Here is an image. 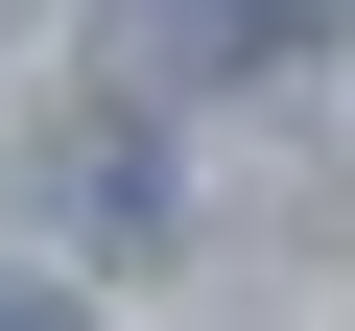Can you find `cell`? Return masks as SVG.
Here are the masks:
<instances>
[{"mask_svg":"<svg viewBox=\"0 0 355 331\" xmlns=\"http://www.w3.org/2000/svg\"><path fill=\"white\" fill-rule=\"evenodd\" d=\"M308 24H331V0H142V48H166V71H190V48L261 71V48H308Z\"/></svg>","mask_w":355,"mask_h":331,"instance_id":"6da1fadb","label":"cell"},{"mask_svg":"<svg viewBox=\"0 0 355 331\" xmlns=\"http://www.w3.org/2000/svg\"><path fill=\"white\" fill-rule=\"evenodd\" d=\"M0 331H95V307H48V284H24V260H0Z\"/></svg>","mask_w":355,"mask_h":331,"instance_id":"7a4b0ae2","label":"cell"}]
</instances>
